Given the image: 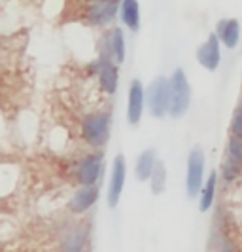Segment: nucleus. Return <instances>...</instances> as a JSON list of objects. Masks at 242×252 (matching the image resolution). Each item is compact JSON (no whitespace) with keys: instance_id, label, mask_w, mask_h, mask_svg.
Returning a JSON list of instances; mask_svg holds the SVG:
<instances>
[{"instance_id":"3","label":"nucleus","mask_w":242,"mask_h":252,"mask_svg":"<svg viewBox=\"0 0 242 252\" xmlns=\"http://www.w3.org/2000/svg\"><path fill=\"white\" fill-rule=\"evenodd\" d=\"M170 80V112L172 118H182L191 106V86L186 72L182 68H176L168 76Z\"/></svg>"},{"instance_id":"18","label":"nucleus","mask_w":242,"mask_h":252,"mask_svg":"<svg viewBox=\"0 0 242 252\" xmlns=\"http://www.w3.org/2000/svg\"><path fill=\"white\" fill-rule=\"evenodd\" d=\"M17 178H19L17 165L0 163V199L6 197V195H10L13 189H15Z\"/></svg>"},{"instance_id":"20","label":"nucleus","mask_w":242,"mask_h":252,"mask_svg":"<svg viewBox=\"0 0 242 252\" xmlns=\"http://www.w3.org/2000/svg\"><path fill=\"white\" fill-rule=\"evenodd\" d=\"M242 175V167L239 163H235L233 159H229L225 156L223 163H221V169H219V178L225 182V184H233L235 180H239V177Z\"/></svg>"},{"instance_id":"4","label":"nucleus","mask_w":242,"mask_h":252,"mask_svg":"<svg viewBox=\"0 0 242 252\" xmlns=\"http://www.w3.org/2000/svg\"><path fill=\"white\" fill-rule=\"evenodd\" d=\"M104 175V154L102 150H89L76 161V178L78 186H97Z\"/></svg>"},{"instance_id":"9","label":"nucleus","mask_w":242,"mask_h":252,"mask_svg":"<svg viewBox=\"0 0 242 252\" xmlns=\"http://www.w3.org/2000/svg\"><path fill=\"white\" fill-rule=\"evenodd\" d=\"M99 197H101V188H99V184H97V186H78V188L72 191L68 203H66V209H68L70 215L83 216V215H87L91 209L97 205Z\"/></svg>"},{"instance_id":"10","label":"nucleus","mask_w":242,"mask_h":252,"mask_svg":"<svg viewBox=\"0 0 242 252\" xmlns=\"http://www.w3.org/2000/svg\"><path fill=\"white\" fill-rule=\"evenodd\" d=\"M146 108V88L140 80H133L129 84L127 93V122L129 126L136 127L142 122Z\"/></svg>"},{"instance_id":"6","label":"nucleus","mask_w":242,"mask_h":252,"mask_svg":"<svg viewBox=\"0 0 242 252\" xmlns=\"http://www.w3.org/2000/svg\"><path fill=\"white\" fill-rule=\"evenodd\" d=\"M204 171H206V156L201 148H193L188 156V169H186V191L188 197H199L204 186Z\"/></svg>"},{"instance_id":"21","label":"nucleus","mask_w":242,"mask_h":252,"mask_svg":"<svg viewBox=\"0 0 242 252\" xmlns=\"http://www.w3.org/2000/svg\"><path fill=\"white\" fill-rule=\"evenodd\" d=\"M227 158L242 167V139L231 137V139L227 140Z\"/></svg>"},{"instance_id":"13","label":"nucleus","mask_w":242,"mask_h":252,"mask_svg":"<svg viewBox=\"0 0 242 252\" xmlns=\"http://www.w3.org/2000/svg\"><path fill=\"white\" fill-rule=\"evenodd\" d=\"M216 34L219 42L227 48V50H235L241 42V23L239 19H219L216 25Z\"/></svg>"},{"instance_id":"1","label":"nucleus","mask_w":242,"mask_h":252,"mask_svg":"<svg viewBox=\"0 0 242 252\" xmlns=\"http://www.w3.org/2000/svg\"><path fill=\"white\" fill-rule=\"evenodd\" d=\"M80 139L91 150H102L112 137V112L91 110L80 120Z\"/></svg>"},{"instance_id":"7","label":"nucleus","mask_w":242,"mask_h":252,"mask_svg":"<svg viewBox=\"0 0 242 252\" xmlns=\"http://www.w3.org/2000/svg\"><path fill=\"white\" fill-rule=\"evenodd\" d=\"M89 226L83 222L66 224L59 233V252H87Z\"/></svg>"},{"instance_id":"14","label":"nucleus","mask_w":242,"mask_h":252,"mask_svg":"<svg viewBox=\"0 0 242 252\" xmlns=\"http://www.w3.org/2000/svg\"><path fill=\"white\" fill-rule=\"evenodd\" d=\"M159 159H157V152L153 148H148L138 154L136 161H134V177L138 182H148L152 177L153 169L157 167Z\"/></svg>"},{"instance_id":"15","label":"nucleus","mask_w":242,"mask_h":252,"mask_svg":"<svg viewBox=\"0 0 242 252\" xmlns=\"http://www.w3.org/2000/svg\"><path fill=\"white\" fill-rule=\"evenodd\" d=\"M119 19L131 32H138V29H140V2L138 0H121Z\"/></svg>"},{"instance_id":"17","label":"nucleus","mask_w":242,"mask_h":252,"mask_svg":"<svg viewBox=\"0 0 242 252\" xmlns=\"http://www.w3.org/2000/svg\"><path fill=\"white\" fill-rule=\"evenodd\" d=\"M108 38H110V48H112V55L117 64H123L127 59V42H125V32L121 27H112L108 31Z\"/></svg>"},{"instance_id":"11","label":"nucleus","mask_w":242,"mask_h":252,"mask_svg":"<svg viewBox=\"0 0 242 252\" xmlns=\"http://www.w3.org/2000/svg\"><path fill=\"white\" fill-rule=\"evenodd\" d=\"M195 57H197V63L201 64L204 70H210V72L217 70V66L221 63V42L216 32L208 34V38L197 48Z\"/></svg>"},{"instance_id":"5","label":"nucleus","mask_w":242,"mask_h":252,"mask_svg":"<svg viewBox=\"0 0 242 252\" xmlns=\"http://www.w3.org/2000/svg\"><path fill=\"white\" fill-rule=\"evenodd\" d=\"M121 0H89L83 12L85 23L93 29H104L112 25L119 15Z\"/></svg>"},{"instance_id":"22","label":"nucleus","mask_w":242,"mask_h":252,"mask_svg":"<svg viewBox=\"0 0 242 252\" xmlns=\"http://www.w3.org/2000/svg\"><path fill=\"white\" fill-rule=\"evenodd\" d=\"M229 131H231V137H239V139H242V101L239 102V106H237L235 112H233Z\"/></svg>"},{"instance_id":"16","label":"nucleus","mask_w":242,"mask_h":252,"mask_svg":"<svg viewBox=\"0 0 242 252\" xmlns=\"http://www.w3.org/2000/svg\"><path fill=\"white\" fill-rule=\"evenodd\" d=\"M216 193H217V173L212 171L206 177V182H204L203 189L199 193V211L201 213H208L212 209V205L216 201Z\"/></svg>"},{"instance_id":"12","label":"nucleus","mask_w":242,"mask_h":252,"mask_svg":"<svg viewBox=\"0 0 242 252\" xmlns=\"http://www.w3.org/2000/svg\"><path fill=\"white\" fill-rule=\"evenodd\" d=\"M97 86L102 95L114 97L119 89V64L114 61H104L101 72L97 76Z\"/></svg>"},{"instance_id":"8","label":"nucleus","mask_w":242,"mask_h":252,"mask_svg":"<svg viewBox=\"0 0 242 252\" xmlns=\"http://www.w3.org/2000/svg\"><path fill=\"white\" fill-rule=\"evenodd\" d=\"M125 182H127V161L123 154H117L112 161V171H110V180H108V188H106V203L110 209H115L123 189H125Z\"/></svg>"},{"instance_id":"19","label":"nucleus","mask_w":242,"mask_h":252,"mask_svg":"<svg viewBox=\"0 0 242 252\" xmlns=\"http://www.w3.org/2000/svg\"><path fill=\"white\" fill-rule=\"evenodd\" d=\"M148 184H150V189H152L153 195H161L166 188V167L163 161H159L157 167L153 169L152 177L148 180Z\"/></svg>"},{"instance_id":"2","label":"nucleus","mask_w":242,"mask_h":252,"mask_svg":"<svg viewBox=\"0 0 242 252\" xmlns=\"http://www.w3.org/2000/svg\"><path fill=\"white\" fill-rule=\"evenodd\" d=\"M146 106L155 120H163L170 112V80L157 76L146 88Z\"/></svg>"}]
</instances>
